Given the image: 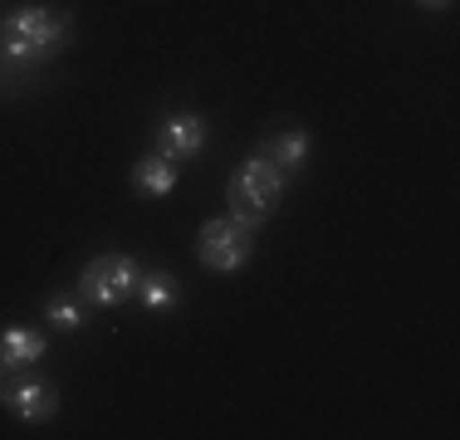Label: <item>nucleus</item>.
Here are the masks:
<instances>
[{
    "label": "nucleus",
    "mask_w": 460,
    "mask_h": 440,
    "mask_svg": "<svg viewBox=\"0 0 460 440\" xmlns=\"http://www.w3.org/2000/svg\"><path fill=\"white\" fill-rule=\"evenodd\" d=\"M133 186L142 196H172L177 191V162L172 157H162V152H152V157H142L137 167H133Z\"/></svg>",
    "instance_id": "obj_9"
},
{
    "label": "nucleus",
    "mask_w": 460,
    "mask_h": 440,
    "mask_svg": "<svg viewBox=\"0 0 460 440\" xmlns=\"http://www.w3.org/2000/svg\"><path fill=\"white\" fill-rule=\"evenodd\" d=\"M74 40V15L59 5H15L0 15V59L5 64H45Z\"/></svg>",
    "instance_id": "obj_1"
},
{
    "label": "nucleus",
    "mask_w": 460,
    "mask_h": 440,
    "mask_svg": "<svg viewBox=\"0 0 460 440\" xmlns=\"http://www.w3.org/2000/svg\"><path fill=\"white\" fill-rule=\"evenodd\" d=\"M284 201V172L275 162H265L255 152L250 162H240L235 172H230V216L245 220V225H265V216H275Z\"/></svg>",
    "instance_id": "obj_2"
},
{
    "label": "nucleus",
    "mask_w": 460,
    "mask_h": 440,
    "mask_svg": "<svg viewBox=\"0 0 460 440\" xmlns=\"http://www.w3.org/2000/svg\"><path fill=\"white\" fill-rule=\"evenodd\" d=\"M250 250H255V225H245V220H235V216L206 220L201 235H196V260L216 274H235L240 264L250 260Z\"/></svg>",
    "instance_id": "obj_3"
},
{
    "label": "nucleus",
    "mask_w": 460,
    "mask_h": 440,
    "mask_svg": "<svg viewBox=\"0 0 460 440\" xmlns=\"http://www.w3.org/2000/svg\"><path fill=\"white\" fill-rule=\"evenodd\" d=\"M49 352L45 333H35V328H5L0 333V367H35L40 357Z\"/></svg>",
    "instance_id": "obj_7"
},
{
    "label": "nucleus",
    "mask_w": 460,
    "mask_h": 440,
    "mask_svg": "<svg viewBox=\"0 0 460 440\" xmlns=\"http://www.w3.org/2000/svg\"><path fill=\"white\" fill-rule=\"evenodd\" d=\"M260 157L275 162L279 172H299V167H304V157H309V132H304V128L275 132V137L260 142Z\"/></svg>",
    "instance_id": "obj_8"
},
{
    "label": "nucleus",
    "mask_w": 460,
    "mask_h": 440,
    "mask_svg": "<svg viewBox=\"0 0 460 440\" xmlns=\"http://www.w3.org/2000/svg\"><path fill=\"white\" fill-rule=\"evenodd\" d=\"M137 299L147 313H172L181 294H177V279L167 269H152V274H137Z\"/></svg>",
    "instance_id": "obj_10"
},
{
    "label": "nucleus",
    "mask_w": 460,
    "mask_h": 440,
    "mask_svg": "<svg viewBox=\"0 0 460 440\" xmlns=\"http://www.w3.org/2000/svg\"><path fill=\"white\" fill-rule=\"evenodd\" d=\"M201 147H206V118L201 113H172L157 132V152L172 162L201 157Z\"/></svg>",
    "instance_id": "obj_5"
},
{
    "label": "nucleus",
    "mask_w": 460,
    "mask_h": 440,
    "mask_svg": "<svg viewBox=\"0 0 460 440\" xmlns=\"http://www.w3.org/2000/svg\"><path fill=\"white\" fill-rule=\"evenodd\" d=\"M137 260L133 255H98L84 264V274H79V289H84V299L98 304V308H118L128 299V294L137 289Z\"/></svg>",
    "instance_id": "obj_4"
},
{
    "label": "nucleus",
    "mask_w": 460,
    "mask_h": 440,
    "mask_svg": "<svg viewBox=\"0 0 460 440\" xmlns=\"http://www.w3.org/2000/svg\"><path fill=\"white\" fill-rule=\"evenodd\" d=\"M0 401H5V411H15L20 421H49V416L59 411L54 382H15V387L0 392Z\"/></svg>",
    "instance_id": "obj_6"
},
{
    "label": "nucleus",
    "mask_w": 460,
    "mask_h": 440,
    "mask_svg": "<svg viewBox=\"0 0 460 440\" xmlns=\"http://www.w3.org/2000/svg\"><path fill=\"white\" fill-rule=\"evenodd\" d=\"M416 5H426V10H446L451 0H416Z\"/></svg>",
    "instance_id": "obj_12"
},
{
    "label": "nucleus",
    "mask_w": 460,
    "mask_h": 440,
    "mask_svg": "<svg viewBox=\"0 0 460 440\" xmlns=\"http://www.w3.org/2000/svg\"><path fill=\"white\" fill-rule=\"evenodd\" d=\"M0 382H5V367H0Z\"/></svg>",
    "instance_id": "obj_13"
},
{
    "label": "nucleus",
    "mask_w": 460,
    "mask_h": 440,
    "mask_svg": "<svg viewBox=\"0 0 460 440\" xmlns=\"http://www.w3.org/2000/svg\"><path fill=\"white\" fill-rule=\"evenodd\" d=\"M45 318H49L54 328H64V333H79V328L89 323V313H84L79 299H49L45 304Z\"/></svg>",
    "instance_id": "obj_11"
}]
</instances>
